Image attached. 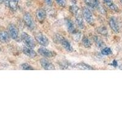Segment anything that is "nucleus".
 Segmentation results:
<instances>
[{
    "label": "nucleus",
    "mask_w": 122,
    "mask_h": 122,
    "mask_svg": "<svg viewBox=\"0 0 122 122\" xmlns=\"http://www.w3.org/2000/svg\"><path fill=\"white\" fill-rule=\"evenodd\" d=\"M10 37L8 32L4 30L0 31V42L4 43H8L10 41Z\"/></svg>",
    "instance_id": "obj_14"
},
{
    "label": "nucleus",
    "mask_w": 122,
    "mask_h": 122,
    "mask_svg": "<svg viewBox=\"0 0 122 122\" xmlns=\"http://www.w3.org/2000/svg\"><path fill=\"white\" fill-rule=\"evenodd\" d=\"M120 3L122 4V0H120Z\"/></svg>",
    "instance_id": "obj_30"
},
{
    "label": "nucleus",
    "mask_w": 122,
    "mask_h": 122,
    "mask_svg": "<svg viewBox=\"0 0 122 122\" xmlns=\"http://www.w3.org/2000/svg\"><path fill=\"white\" fill-rule=\"evenodd\" d=\"M4 2H7V0H0V4H2L3 3H4Z\"/></svg>",
    "instance_id": "obj_29"
},
{
    "label": "nucleus",
    "mask_w": 122,
    "mask_h": 122,
    "mask_svg": "<svg viewBox=\"0 0 122 122\" xmlns=\"http://www.w3.org/2000/svg\"><path fill=\"white\" fill-rule=\"evenodd\" d=\"M82 45H83L85 48H89L91 47L92 43L91 42H90V39L88 37H84L82 38Z\"/></svg>",
    "instance_id": "obj_19"
},
{
    "label": "nucleus",
    "mask_w": 122,
    "mask_h": 122,
    "mask_svg": "<svg viewBox=\"0 0 122 122\" xmlns=\"http://www.w3.org/2000/svg\"><path fill=\"white\" fill-rule=\"evenodd\" d=\"M36 39L37 42L43 46H47L50 43L49 39H48L47 37L41 32H39L36 36Z\"/></svg>",
    "instance_id": "obj_6"
},
{
    "label": "nucleus",
    "mask_w": 122,
    "mask_h": 122,
    "mask_svg": "<svg viewBox=\"0 0 122 122\" xmlns=\"http://www.w3.org/2000/svg\"><path fill=\"white\" fill-rule=\"evenodd\" d=\"M44 1L48 6H51L53 5V0H44Z\"/></svg>",
    "instance_id": "obj_26"
},
{
    "label": "nucleus",
    "mask_w": 122,
    "mask_h": 122,
    "mask_svg": "<svg viewBox=\"0 0 122 122\" xmlns=\"http://www.w3.org/2000/svg\"><path fill=\"white\" fill-rule=\"evenodd\" d=\"M84 1L87 5V6L91 8V0H84Z\"/></svg>",
    "instance_id": "obj_27"
},
{
    "label": "nucleus",
    "mask_w": 122,
    "mask_h": 122,
    "mask_svg": "<svg viewBox=\"0 0 122 122\" xmlns=\"http://www.w3.org/2000/svg\"><path fill=\"white\" fill-rule=\"evenodd\" d=\"M65 26L67 27V29L68 30V32L71 34H73L74 32L76 31V29H75V25H74V23L73 22V21L71 20L67 19L65 20Z\"/></svg>",
    "instance_id": "obj_12"
},
{
    "label": "nucleus",
    "mask_w": 122,
    "mask_h": 122,
    "mask_svg": "<svg viewBox=\"0 0 122 122\" xmlns=\"http://www.w3.org/2000/svg\"><path fill=\"white\" fill-rule=\"evenodd\" d=\"M23 53L25 55L28 56L29 57H30V58H34L37 56L36 52L33 50V48L28 47L26 46L23 47Z\"/></svg>",
    "instance_id": "obj_11"
},
{
    "label": "nucleus",
    "mask_w": 122,
    "mask_h": 122,
    "mask_svg": "<svg viewBox=\"0 0 122 122\" xmlns=\"http://www.w3.org/2000/svg\"><path fill=\"white\" fill-rule=\"evenodd\" d=\"M38 53L41 56H43L46 58H50V57H53L56 56V53L53 51L48 50L45 47H40L38 49Z\"/></svg>",
    "instance_id": "obj_5"
},
{
    "label": "nucleus",
    "mask_w": 122,
    "mask_h": 122,
    "mask_svg": "<svg viewBox=\"0 0 122 122\" xmlns=\"http://www.w3.org/2000/svg\"><path fill=\"white\" fill-rule=\"evenodd\" d=\"M8 33L10 38L14 40L17 39L18 37V30L15 25L10 24L8 27Z\"/></svg>",
    "instance_id": "obj_8"
},
{
    "label": "nucleus",
    "mask_w": 122,
    "mask_h": 122,
    "mask_svg": "<svg viewBox=\"0 0 122 122\" xmlns=\"http://www.w3.org/2000/svg\"><path fill=\"white\" fill-rule=\"evenodd\" d=\"M23 21L29 29H34L35 28V23L32 18V16L29 13H25L23 15Z\"/></svg>",
    "instance_id": "obj_4"
},
{
    "label": "nucleus",
    "mask_w": 122,
    "mask_h": 122,
    "mask_svg": "<svg viewBox=\"0 0 122 122\" xmlns=\"http://www.w3.org/2000/svg\"><path fill=\"white\" fill-rule=\"evenodd\" d=\"M20 67L21 69L24 70H35V68L32 66H31L30 64H28V63H23L20 65Z\"/></svg>",
    "instance_id": "obj_21"
},
{
    "label": "nucleus",
    "mask_w": 122,
    "mask_h": 122,
    "mask_svg": "<svg viewBox=\"0 0 122 122\" xmlns=\"http://www.w3.org/2000/svg\"><path fill=\"white\" fill-rule=\"evenodd\" d=\"M73 35V38L74 40L76 42H79V40L81 39V33L79 32V31H75L73 33L71 34Z\"/></svg>",
    "instance_id": "obj_24"
},
{
    "label": "nucleus",
    "mask_w": 122,
    "mask_h": 122,
    "mask_svg": "<svg viewBox=\"0 0 122 122\" xmlns=\"http://www.w3.org/2000/svg\"><path fill=\"white\" fill-rule=\"evenodd\" d=\"M19 0H7L9 7L12 10H16L18 7Z\"/></svg>",
    "instance_id": "obj_17"
},
{
    "label": "nucleus",
    "mask_w": 122,
    "mask_h": 122,
    "mask_svg": "<svg viewBox=\"0 0 122 122\" xmlns=\"http://www.w3.org/2000/svg\"><path fill=\"white\" fill-rule=\"evenodd\" d=\"M70 11L71 14H73V15H75V17H76V15H79L80 14V9H79V7H78L76 5H73V6H70Z\"/></svg>",
    "instance_id": "obj_18"
},
{
    "label": "nucleus",
    "mask_w": 122,
    "mask_h": 122,
    "mask_svg": "<svg viewBox=\"0 0 122 122\" xmlns=\"http://www.w3.org/2000/svg\"><path fill=\"white\" fill-rule=\"evenodd\" d=\"M97 31L99 34H100L101 35H103V36H106L108 34L107 29V28L105 26L99 27L97 29Z\"/></svg>",
    "instance_id": "obj_22"
},
{
    "label": "nucleus",
    "mask_w": 122,
    "mask_h": 122,
    "mask_svg": "<svg viewBox=\"0 0 122 122\" xmlns=\"http://www.w3.org/2000/svg\"><path fill=\"white\" fill-rule=\"evenodd\" d=\"M93 40H94L95 43V44L97 45L98 47L102 48L104 46V42H103V41L100 39V38L98 37H96V36L94 37Z\"/></svg>",
    "instance_id": "obj_20"
},
{
    "label": "nucleus",
    "mask_w": 122,
    "mask_h": 122,
    "mask_svg": "<svg viewBox=\"0 0 122 122\" xmlns=\"http://www.w3.org/2000/svg\"><path fill=\"white\" fill-rule=\"evenodd\" d=\"M109 25L111 27V29L114 31L115 33H118L120 31V27L118 23L116 18L114 17H111L109 20Z\"/></svg>",
    "instance_id": "obj_9"
},
{
    "label": "nucleus",
    "mask_w": 122,
    "mask_h": 122,
    "mask_svg": "<svg viewBox=\"0 0 122 122\" xmlns=\"http://www.w3.org/2000/svg\"><path fill=\"white\" fill-rule=\"evenodd\" d=\"M74 67H76L77 69L81 70H94V68H93L92 66L83 62L75 64Z\"/></svg>",
    "instance_id": "obj_13"
},
{
    "label": "nucleus",
    "mask_w": 122,
    "mask_h": 122,
    "mask_svg": "<svg viewBox=\"0 0 122 122\" xmlns=\"http://www.w3.org/2000/svg\"><path fill=\"white\" fill-rule=\"evenodd\" d=\"M82 15L84 19L86 20L88 23L92 25L93 23L94 20H93V14L90 11L88 7H84L82 9Z\"/></svg>",
    "instance_id": "obj_3"
},
{
    "label": "nucleus",
    "mask_w": 122,
    "mask_h": 122,
    "mask_svg": "<svg viewBox=\"0 0 122 122\" xmlns=\"http://www.w3.org/2000/svg\"><path fill=\"white\" fill-rule=\"evenodd\" d=\"M46 17V12L43 9H39L36 12L37 20L40 23H43Z\"/></svg>",
    "instance_id": "obj_10"
},
{
    "label": "nucleus",
    "mask_w": 122,
    "mask_h": 122,
    "mask_svg": "<svg viewBox=\"0 0 122 122\" xmlns=\"http://www.w3.org/2000/svg\"><path fill=\"white\" fill-rule=\"evenodd\" d=\"M54 40L55 43H60L67 52L71 53V52L73 51V48L72 46L70 44L69 41L61 35H56L54 37Z\"/></svg>",
    "instance_id": "obj_1"
},
{
    "label": "nucleus",
    "mask_w": 122,
    "mask_h": 122,
    "mask_svg": "<svg viewBox=\"0 0 122 122\" xmlns=\"http://www.w3.org/2000/svg\"><path fill=\"white\" fill-rule=\"evenodd\" d=\"M101 53L104 56H109L112 53V50L110 48L104 47V48H103V50H101Z\"/></svg>",
    "instance_id": "obj_23"
},
{
    "label": "nucleus",
    "mask_w": 122,
    "mask_h": 122,
    "mask_svg": "<svg viewBox=\"0 0 122 122\" xmlns=\"http://www.w3.org/2000/svg\"><path fill=\"white\" fill-rule=\"evenodd\" d=\"M1 51V48H0V51Z\"/></svg>",
    "instance_id": "obj_31"
},
{
    "label": "nucleus",
    "mask_w": 122,
    "mask_h": 122,
    "mask_svg": "<svg viewBox=\"0 0 122 122\" xmlns=\"http://www.w3.org/2000/svg\"><path fill=\"white\" fill-rule=\"evenodd\" d=\"M56 3L58 4L60 7H64L65 6H66V0H55Z\"/></svg>",
    "instance_id": "obj_25"
},
{
    "label": "nucleus",
    "mask_w": 122,
    "mask_h": 122,
    "mask_svg": "<svg viewBox=\"0 0 122 122\" xmlns=\"http://www.w3.org/2000/svg\"><path fill=\"white\" fill-rule=\"evenodd\" d=\"M40 63L42 68L45 70H54L56 69L54 64L46 58L40 59Z\"/></svg>",
    "instance_id": "obj_7"
},
{
    "label": "nucleus",
    "mask_w": 122,
    "mask_h": 122,
    "mask_svg": "<svg viewBox=\"0 0 122 122\" xmlns=\"http://www.w3.org/2000/svg\"><path fill=\"white\" fill-rule=\"evenodd\" d=\"M103 1L110 9L116 12H118L119 9H118V6L113 2L112 0H103Z\"/></svg>",
    "instance_id": "obj_15"
},
{
    "label": "nucleus",
    "mask_w": 122,
    "mask_h": 122,
    "mask_svg": "<svg viewBox=\"0 0 122 122\" xmlns=\"http://www.w3.org/2000/svg\"><path fill=\"white\" fill-rule=\"evenodd\" d=\"M75 17H76V22L78 26L81 29H84V23L83 17L82 15L79 14V15H76Z\"/></svg>",
    "instance_id": "obj_16"
},
{
    "label": "nucleus",
    "mask_w": 122,
    "mask_h": 122,
    "mask_svg": "<svg viewBox=\"0 0 122 122\" xmlns=\"http://www.w3.org/2000/svg\"><path fill=\"white\" fill-rule=\"evenodd\" d=\"M21 38L23 43L26 45V46L31 48H34L36 47V42L33 38L28 34L26 32H22L21 34Z\"/></svg>",
    "instance_id": "obj_2"
},
{
    "label": "nucleus",
    "mask_w": 122,
    "mask_h": 122,
    "mask_svg": "<svg viewBox=\"0 0 122 122\" xmlns=\"http://www.w3.org/2000/svg\"><path fill=\"white\" fill-rule=\"evenodd\" d=\"M111 65H112L113 67H117L118 66V62H117V61L116 60H114V61H112V64H111Z\"/></svg>",
    "instance_id": "obj_28"
}]
</instances>
